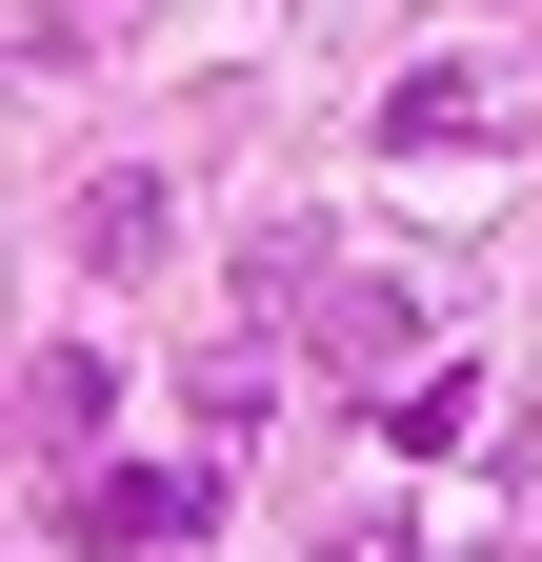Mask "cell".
<instances>
[{
  "mask_svg": "<svg viewBox=\"0 0 542 562\" xmlns=\"http://www.w3.org/2000/svg\"><path fill=\"white\" fill-rule=\"evenodd\" d=\"M222 522V462H60L41 482V542H81V562H161Z\"/></svg>",
  "mask_w": 542,
  "mask_h": 562,
  "instance_id": "cell-1",
  "label": "cell"
},
{
  "mask_svg": "<svg viewBox=\"0 0 542 562\" xmlns=\"http://www.w3.org/2000/svg\"><path fill=\"white\" fill-rule=\"evenodd\" d=\"M302 341H321L342 382H422V281H382V261H342V281L302 302Z\"/></svg>",
  "mask_w": 542,
  "mask_h": 562,
  "instance_id": "cell-2",
  "label": "cell"
},
{
  "mask_svg": "<svg viewBox=\"0 0 542 562\" xmlns=\"http://www.w3.org/2000/svg\"><path fill=\"white\" fill-rule=\"evenodd\" d=\"M101 422H121V362H101V341H21V462L41 482L101 462Z\"/></svg>",
  "mask_w": 542,
  "mask_h": 562,
  "instance_id": "cell-3",
  "label": "cell"
},
{
  "mask_svg": "<svg viewBox=\"0 0 542 562\" xmlns=\"http://www.w3.org/2000/svg\"><path fill=\"white\" fill-rule=\"evenodd\" d=\"M522 101H503V60H422V81L382 101V161H442V140H503Z\"/></svg>",
  "mask_w": 542,
  "mask_h": 562,
  "instance_id": "cell-4",
  "label": "cell"
},
{
  "mask_svg": "<svg viewBox=\"0 0 542 562\" xmlns=\"http://www.w3.org/2000/svg\"><path fill=\"white\" fill-rule=\"evenodd\" d=\"M161 241H181V201H161L142 161H121V181H81V261H101V281H142Z\"/></svg>",
  "mask_w": 542,
  "mask_h": 562,
  "instance_id": "cell-5",
  "label": "cell"
},
{
  "mask_svg": "<svg viewBox=\"0 0 542 562\" xmlns=\"http://www.w3.org/2000/svg\"><path fill=\"white\" fill-rule=\"evenodd\" d=\"M321 281H342V241H321V222H261V241H241V302H261V322L321 302Z\"/></svg>",
  "mask_w": 542,
  "mask_h": 562,
  "instance_id": "cell-6",
  "label": "cell"
},
{
  "mask_svg": "<svg viewBox=\"0 0 542 562\" xmlns=\"http://www.w3.org/2000/svg\"><path fill=\"white\" fill-rule=\"evenodd\" d=\"M462 422H483V382H462V362H442V382H382V442H402V462H442Z\"/></svg>",
  "mask_w": 542,
  "mask_h": 562,
  "instance_id": "cell-7",
  "label": "cell"
},
{
  "mask_svg": "<svg viewBox=\"0 0 542 562\" xmlns=\"http://www.w3.org/2000/svg\"><path fill=\"white\" fill-rule=\"evenodd\" d=\"M261 402H282V362H261V341H201V422H222V442H241Z\"/></svg>",
  "mask_w": 542,
  "mask_h": 562,
  "instance_id": "cell-8",
  "label": "cell"
},
{
  "mask_svg": "<svg viewBox=\"0 0 542 562\" xmlns=\"http://www.w3.org/2000/svg\"><path fill=\"white\" fill-rule=\"evenodd\" d=\"M321 562H422V522H402V503H342V522H321Z\"/></svg>",
  "mask_w": 542,
  "mask_h": 562,
  "instance_id": "cell-9",
  "label": "cell"
},
{
  "mask_svg": "<svg viewBox=\"0 0 542 562\" xmlns=\"http://www.w3.org/2000/svg\"><path fill=\"white\" fill-rule=\"evenodd\" d=\"M81 21H101V0H21V60H81Z\"/></svg>",
  "mask_w": 542,
  "mask_h": 562,
  "instance_id": "cell-10",
  "label": "cell"
},
{
  "mask_svg": "<svg viewBox=\"0 0 542 562\" xmlns=\"http://www.w3.org/2000/svg\"><path fill=\"white\" fill-rule=\"evenodd\" d=\"M483 562H542V542H483Z\"/></svg>",
  "mask_w": 542,
  "mask_h": 562,
  "instance_id": "cell-11",
  "label": "cell"
}]
</instances>
